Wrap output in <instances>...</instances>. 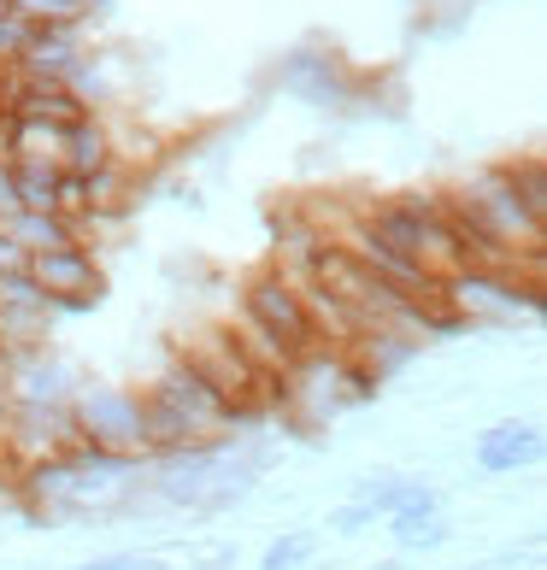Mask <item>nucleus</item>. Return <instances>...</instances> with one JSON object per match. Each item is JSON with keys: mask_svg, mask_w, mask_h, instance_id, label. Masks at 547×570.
<instances>
[{"mask_svg": "<svg viewBox=\"0 0 547 570\" xmlns=\"http://www.w3.org/2000/svg\"><path fill=\"white\" fill-rule=\"evenodd\" d=\"M265 471H271V448H260L254 435H229V441H206V448H183V453H154L141 464V494L195 518H218L254 494Z\"/></svg>", "mask_w": 547, "mask_h": 570, "instance_id": "obj_1", "label": "nucleus"}, {"mask_svg": "<svg viewBox=\"0 0 547 570\" xmlns=\"http://www.w3.org/2000/svg\"><path fill=\"white\" fill-rule=\"evenodd\" d=\"M147 400V441L154 453H183V448H206V441H229L247 430V417L188 365V358H165V371L141 389ZM147 453V459H154Z\"/></svg>", "mask_w": 547, "mask_h": 570, "instance_id": "obj_2", "label": "nucleus"}, {"mask_svg": "<svg viewBox=\"0 0 547 570\" xmlns=\"http://www.w3.org/2000/svg\"><path fill=\"white\" fill-rule=\"evenodd\" d=\"M236 335L247 342V353L260 358L265 371H277L294 353L319 347V330H312V312H306V288L301 277H289L283 265H260L242 277V306H236Z\"/></svg>", "mask_w": 547, "mask_h": 570, "instance_id": "obj_3", "label": "nucleus"}, {"mask_svg": "<svg viewBox=\"0 0 547 570\" xmlns=\"http://www.w3.org/2000/svg\"><path fill=\"white\" fill-rule=\"evenodd\" d=\"M353 218L436 283H448L453 271H466V253H459V236H453V218H448V206H441V195H389V200H377Z\"/></svg>", "mask_w": 547, "mask_h": 570, "instance_id": "obj_4", "label": "nucleus"}, {"mask_svg": "<svg viewBox=\"0 0 547 570\" xmlns=\"http://www.w3.org/2000/svg\"><path fill=\"white\" fill-rule=\"evenodd\" d=\"M277 389H283V412H294L301 424H335V417H348L377 394V383L348 358V347H330V342L294 353Z\"/></svg>", "mask_w": 547, "mask_h": 570, "instance_id": "obj_5", "label": "nucleus"}, {"mask_svg": "<svg viewBox=\"0 0 547 570\" xmlns=\"http://www.w3.org/2000/svg\"><path fill=\"white\" fill-rule=\"evenodd\" d=\"M441 301H448L453 324L471 330V324H518V318H541V271H453L441 283Z\"/></svg>", "mask_w": 547, "mask_h": 570, "instance_id": "obj_6", "label": "nucleus"}, {"mask_svg": "<svg viewBox=\"0 0 547 570\" xmlns=\"http://www.w3.org/2000/svg\"><path fill=\"white\" fill-rule=\"evenodd\" d=\"M71 424L77 441L95 453H113V459H136L147 464L154 441H147V400L141 389H124V383H82L71 394Z\"/></svg>", "mask_w": 547, "mask_h": 570, "instance_id": "obj_7", "label": "nucleus"}, {"mask_svg": "<svg viewBox=\"0 0 547 570\" xmlns=\"http://www.w3.org/2000/svg\"><path fill=\"white\" fill-rule=\"evenodd\" d=\"M25 277L36 283V294L53 306V318H71V312H100L107 301V271H100L89 242L53 247V253H30Z\"/></svg>", "mask_w": 547, "mask_h": 570, "instance_id": "obj_8", "label": "nucleus"}, {"mask_svg": "<svg viewBox=\"0 0 547 570\" xmlns=\"http://www.w3.org/2000/svg\"><path fill=\"white\" fill-rule=\"evenodd\" d=\"M77 448V424L71 406H25V400H7V424H0V453H7L18 471L36 459H59Z\"/></svg>", "mask_w": 547, "mask_h": 570, "instance_id": "obj_9", "label": "nucleus"}, {"mask_svg": "<svg viewBox=\"0 0 547 570\" xmlns=\"http://www.w3.org/2000/svg\"><path fill=\"white\" fill-rule=\"evenodd\" d=\"M53 306L36 294V283L25 277V265L0 277V353L18 358V353H41L53 347Z\"/></svg>", "mask_w": 547, "mask_h": 570, "instance_id": "obj_10", "label": "nucleus"}, {"mask_svg": "<svg viewBox=\"0 0 547 570\" xmlns=\"http://www.w3.org/2000/svg\"><path fill=\"white\" fill-rule=\"evenodd\" d=\"M77 389H82V371L59 347L7 358V400H25V406H71Z\"/></svg>", "mask_w": 547, "mask_h": 570, "instance_id": "obj_11", "label": "nucleus"}, {"mask_svg": "<svg viewBox=\"0 0 547 570\" xmlns=\"http://www.w3.org/2000/svg\"><path fill=\"white\" fill-rule=\"evenodd\" d=\"M541 459V424L536 417H500L471 441V464L482 476H518Z\"/></svg>", "mask_w": 547, "mask_h": 570, "instance_id": "obj_12", "label": "nucleus"}, {"mask_svg": "<svg viewBox=\"0 0 547 570\" xmlns=\"http://www.w3.org/2000/svg\"><path fill=\"white\" fill-rule=\"evenodd\" d=\"M82 66H89V53H82V30H30L25 53L12 59V77L66 82V89H77V82H82Z\"/></svg>", "mask_w": 547, "mask_h": 570, "instance_id": "obj_13", "label": "nucleus"}, {"mask_svg": "<svg viewBox=\"0 0 547 570\" xmlns=\"http://www.w3.org/2000/svg\"><path fill=\"white\" fill-rule=\"evenodd\" d=\"M418 353H424V342H412V335H401V330H383V324H365V330L348 342V358L371 376L377 389H383L389 376H401Z\"/></svg>", "mask_w": 547, "mask_h": 570, "instance_id": "obj_14", "label": "nucleus"}, {"mask_svg": "<svg viewBox=\"0 0 547 570\" xmlns=\"http://www.w3.org/2000/svg\"><path fill=\"white\" fill-rule=\"evenodd\" d=\"M283 89L312 100V107H342L353 82H348V71H342L335 53H294L289 71H283Z\"/></svg>", "mask_w": 547, "mask_h": 570, "instance_id": "obj_15", "label": "nucleus"}, {"mask_svg": "<svg viewBox=\"0 0 547 570\" xmlns=\"http://www.w3.org/2000/svg\"><path fill=\"white\" fill-rule=\"evenodd\" d=\"M113 159H118V141H113V130L95 112L59 130V171L66 177H95V171H107Z\"/></svg>", "mask_w": 547, "mask_h": 570, "instance_id": "obj_16", "label": "nucleus"}, {"mask_svg": "<svg viewBox=\"0 0 547 570\" xmlns=\"http://www.w3.org/2000/svg\"><path fill=\"white\" fill-rule=\"evenodd\" d=\"M7 236H12V247L30 259V253H53V247L82 242V229H77V218H66V213H18V218L7 224Z\"/></svg>", "mask_w": 547, "mask_h": 570, "instance_id": "obj_17", "label": "nucleus"}, {"mask_svg": "<svg viewBox=\"0 0 547 570\" xmlns=\"http://www.w3.org/2000/svg\"><path fill=\"white\" fill-rule=\"evenodd\" d=\"M30 30H82L95 18V0H7Z\"/></svg>", "mask_w": 547, "mask_h": 570, "instance_id": "obj_18", "label": "nucleus"}, {"mask_svg": "<svg viewBox=\"0 0 547 570\" xmlns=\"http://www.w3.org/2000/svg\"><path fill=\"white\" fill-rule=\"evenodd\" d=\"M12 177H18V213H59V183H66L59 165H12Z\"/></svg>", "mask_w": 547, "mask_h": 570, "instance_id": "obj_19", "label": "nucleus"}, {"mask_svg": "<svg viewBox=\"0 0 547 570\" xmlns=\"http://www.w3.org/2000/svg\"><path fill=\"white\" fill-rule=\"evenodd\" d=\"M312 559H319V535L312 530H283V535H271V547L260 553V570H306Z\"/></svg>", "mask_w": 547, "mask_h": 570, "instance_id": "obj_20", "label": "nucleus"}, {"mask_svg": "<svg viewBox=\"0 0 547 570\" xmlns=\"http://www.w3.org/2000/svg\"><path fill=\"white\" fill-rule=\"evenodd\" d=\"M371 505H360V500H348V505H335V512H330V530L335 535H365L371 530Z\"/></svg>", "mask_w": 547, "mask_h": 570, "instance_id": "obj_21", "label": "nucleus"}, {"mask_svg": "<svg viewBox=\"0 0 547 570\" xmlns=\"http://www.w3.org/2000/svg\"><path fill=\"white\" fill-rule=\"evenodd\" d=\"M77 570H159V564L141 553H100V559H82Z\"/></svg>", "mask_w": 547, "mask_h": 570, "instance_id": "obj_22", "label": "nucleus"}, {"mask_svg": "<svg viewBox=\"0 0 547 570\" xmlns=\"http://www.w3.org/2000/svg\"><path fill=\"white\" fill-rule=\"evenodd\" d=\"M18 218V177H12V159H0V229Z\"/></svg>", "mask_w": 547, "mask_h": 570, "instance_id": "obj_23", "label": "nucleus"}, {"mask_svg": "<svg viewBox=\"0 0 547 570\" xmlns=\"http://www.w3.org/2000/svg\"><path fill=\"white\" fill-rule=\"evenodd\" d=\"M0 505H18V464L0 453Z\"/></svg>", "mask_w": 547, "mask_h": 570, "instance_id": "obj_24", "label": "nucleus"}, {"mask_svg": "<svg viewBox=\"0 0 547 570\" xmlns=\"http://www.w3.org/2000/svg\"><path fill=\"white\" fill-rule=\"evenodd\" d=\"M18 265H25V253H18V247H12V236L0 229V277H7V271H18Z\"/></svg>", "mask_w": 547, "mask_h": 570, "instance_id": "obj_25", "label": "nucleus"}, {"mask_svg": "<svg viewBox=\"0 0 547 570\" xmlns=\"http://www.w3.org/2000/svg\"><path fill=\"white\" fill-rule=\"evenodd\" d=\"M7 12H12V7H7V0H0V18H7Z\"/></svg>", "mask_w": 547, "mask_h": 570, "instance_id": "obj_26", "label": "nucleus"}]
</instances>
